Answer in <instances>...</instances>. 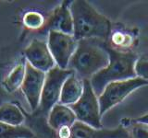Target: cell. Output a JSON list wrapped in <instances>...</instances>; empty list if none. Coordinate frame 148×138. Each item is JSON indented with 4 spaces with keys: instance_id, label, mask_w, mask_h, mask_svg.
<instances>
[{
    "instance_id": "obj_22",
    "label": "cell",
    "mask_w": 148,
    "mask_h": 138,
    "mask_svg": "<svg viewBox=\"0 0 148 138\" xmlns=\"http://www.w3.org/2000/svg\"><path fill=\"white\" fill-rule=\"evenodd\" d=\"M130 122H142V123L148 124V112L146 114H145V115H143V116H141V117H138L136 119H132Z\"/></svg>"
},
{
    "instance_id": "obj_19",
    "label": "cell",
    "mask_w": 148,
    "mask_h": 138,
    "mask_svg": "<svg viewBox=\"0 0 148 138\" xmlns=\"http://www.w3.org/2000/svg\"><path fill=\"white\" fill-rule=\"evenodd\" d=\"M134 72L136 77L148 81V56H142L136 60Z\"/></svg>"
},
{
    "instance_id": "obj_17",
    "label": "cell",
    "mask_w": 148,
    "mask_h": 138,
    "mask_svg": "<svg viewBox=\"0 0 148 138\" xmlns=\"http://www.w3.org/2000/svg\"><path fill=\"white\" fill-rule=\"evenodd\" d=\"M45 18L39 12L29 11L23 17V24L30 30L42 29L45 25Z\"/></svg>"
},
{
    "instance_id": "obj_1",
    "label": "cell",
    "mask_w": 148,
    "mask_h": 138,
    "mask_svg": "<svg viewBox=\"0 0 148 138\" xmlns=\"http://www.w3.org/2000/svg\"><path fill=\"white\" fill-rule=\"evenodd\" d=\"M73 20V37L76 41L99 39L108 41L111 37V22L84 0L71 2Z\"/></svg>"
},
{
    "instance_id": "obj_6",
    "label": "cell",
    "mask_w": 148,
    "mask_h": 138,
    "mask_svg": "<svg viewBox=\"0 0 148 138\" xmlns=\"http://www.w3.org/2000/svg\"><path fill=\"white\" fill-rule=\"evenodd\" d=\"M146 85H148V81L139 77L116 81L108 84L104 89L103 93L98 97L101 117L108 110L121 102L132 91Z\"/></svg>"
},
{
    "instance_id": "obj_20",
    "label": "cell",
    "mask_w": 148,
    "mask_h": 138,
    "mask_svg": "<svg viewBox=\"0 0 148 138\" xmlns=\"http://www.w3.org/2000/svg\"><path fill=\"white\" fill-rule=\"evenodd\" d=\"M128 39L130 40L131 37L128 35H124L122 33H119V32H117V33H114L112 36H111V40H112L114 45L116 46H125L126 43H131V41H128Z\"/></svg>"
},
{
    "instance_id": "obj_4",
    "label": "cell",
    "mask_w": 148,
    "mask_h": 138,
    "mask_svg": "<svg viewBox=\"0 0 148 138\" xmlns=\"http://www.w3.org/2000/svg\"><path fill=\"white\" fill-rule=\"evenodd\" d=\"M83 92L76 103L69 107L76 115L77 121L95 129H102L100 107L97 97L92 89L89 79L82 80Z\"/></svg>"
},
{
    "instance_id": "obj_3",
    "label": "cell",
    "mask_w": 148,
    "mask_h": 138,
    "mask_svg": "<svg viewBox=\"0 0 148 138\" xmlns=\"http://www.w3.org/2000/svg\"><path fill=\"white\" fill-rule=\"evenodd\" d=\"M106 41L99 39H83L78 41L68 69L72 70L82 80L89 79L108 66L109 55L105 47Z\"/></svg>"
},
{
    "instance_id": "obj_15",
    "label": "cell",
    "mask_w": 148,
    "mask_h": 138,
    "mask_svg": "<svg viewBox=\"0 0 148 138\" xmlns=\"http://www.w3.org/2000/svg\"><path fill=\"white\" fill-rule=\"evenodd\" d=\"M24 120V115L15 104L6 102L0 105V122L10 125H22Z\"/></svg>"
},
{
    "instance_id": "obj_8",
    "label": "cell",
    "mask_w": 148,
    "mask_h": 138,
    "mask_svg": "<svg viewBox=\"0 0 148 138\" xmlns=\"http://www.w3.org/2000/svg\"><path fill=\"white\" fill-rule=\"evenodd\" d=\"M45 79V73L37 70L26 62V71L21 90L32 110L39 108L41 94Z\"/></svg>"
},
{
    "instance_id": "obj_21",
    "label": "cell",
    "mask_w": 148,
    "mask_h": 138,
    "mask_svg": "<svg viewBox=\"0 0 148 138\" xmlns=\"http://www.w3.org/2000/svg\"><path fill=\"white\" fill-rule=\"evenodd\" d=\"M58 135L59 138H71V127H62L58 131Z\"/></svg>"
},
{
    "instance_id": "obj_16",
    "label": "cell",
    "mask_w": 148,
    "mask_h": 138,
    "mask_svg": "<svg viewBox=\"0 0 148 138\" xmlns=\"http://www.w3.org/2000/svg\"><path fill=\"white\" fill-rule=\"evenodd\" d=\"M34 136V132L23 124L10 125L0 122V138H32Z\"/></svg>"
},
{
    "instance_id": "obj_9",
    "label": "cell",
    "mask_w": 148,
    "mask_h": 138,
    "mask_svg": "<svg viewBox=\"0 0 148 138\" xmlns=\"http://www.w3.org/2000/svg\"><path fill=\"white\" fill-rule=\"evenodd\" d=\"M26 62L32 67L44 73L56 66L54 58L47 46V41L41 39H34L24 50Z\"/></svg>"
},
{
    "instance_id": "obj_7",
    "label": "cell",
    "mask_w": 148,
    "mask_h": 138,
    "mask_svg": "<svg viewBox=\"0 0 148 138\" xmlns=\"http://www.w3.org/2000/svg\"><path fill=\"white\" fill-rule=\"evenodd\" d=\"M78 41L73 35L50 30L47 37V46L54 58L56 66L61 69H68L69 63L76 51Z\"/></svg>"
},
{
    "instance_id": "obj_11",
    "label": "cell",
    "mask_w": 148,
    "mask_h": 138,
    "mask_svg": "<svg viewBox=\"0 0 148 138\" xmlns=\"http://www.w3.org/2000/svg\"><path fill=\"white\" fill-rule=\"evenodd\" d=\"M68 4L69 2H63L55 9L46 22H45L42 30L47 32L54 30L65 34L73 35V20L69 5Z\"/></svg>"
},
{
    "instance_id": "obj_12",
    "label": "cell",
    "mask_w": 148,
    "mask_h": 138,
    "mask_svg": "<svg viewBox=\"0 0 148 138\" xmlns=\"http://www.w3.org/2000/svg\"><path fill=\"white\" fill-rule=\"evenodd\" d=\"M77 121L76 115L69 106L58 103L48 113V124L56 131L62 127H71Z\"/></svg>"
},
{
    "instance_id": "obj_5",
    "label": "cell",
    "mask_w": 148,
    "mask_h": 138,
    "mask_svg": "<svg viewBox=\"0 0 148 138\" xmlns=\"http://www.w3.org/2000/svg\"><path fill=\"white\" fill-rule=\"evenodd\" d=\"M71 74L73 71L71 69H61L57 66L45 73L39 105L40 110L44 113H49L51 109L59 102L63 84Z\"/></svg>"
},
{
    "instance_id": "obj_13",
    "label": "cell",
    "mask_w": 148,
    "mask_h": 138,
    "mask_svg": "<svg viewBox=\"0 0 148 138\" xmlns=\"http://www.w3.org/2000/svg\"><path fill=\"white\" fill-rule=\"evenodd\" d=\"M82 92L83 82L73 72V74H71L64 82L58 103L71 106L80 99Z\"/></svg>"
},
{
    "instance_id": "obj_14",
    "label": "cell",
    "mask_w": 148,
    "mask_h": 138,
    "mask_svg": "<svg viewBox=\"0 0 148 138\" xmlns=\"http://www.w3.org/2000/svg\"><path fill=\"white\" fill-rule=\"evenodd\" d=\"M25 71H26V62L21 63L17 64L11 70V72L5 77V79L2 82V85L4 87V89L8 93L15 92L18 89L21 87V85L25 76Z\"/></svg>"
},
{
    "instance_id": "obj_10",
    "label": "cell",
    "mask_w": 148,
    "mask_h": 138,
    "mask_svg": "<svg viewBox=\"0 0 148 138\" xmlns=\"http://www.w3.org/2000/svg\"><path fill=\"white\" fill-rule=\"evenodd\" d=\"M71 130V138H131L128 128L122 125L115 129H95L76 121Z\"/></svg>"
},
{
    "instance_id": "obj_2",
    "label": "cell",
    "mask_w": 148,
    "mask_h": 138,
    "mask_svg": "<svg viewBox=\"0 0 148 138\" xmlns=\"http://www.w3.org/2000/svg\"><path fill=\"white\" fill-rule=\"evenodd\" d=\"M105 47L109 55L108 66L90 78L92 89L97 97L103 93L106 87L110 83L136 77L134 64L138 57L135 54L116 49L108 41L105 43Z\"/></svg>"
},
{
    "instance_id": "obj_18",
    "label": "cell",
    "mask_w": 148,
    "mask_h": 138,
    "mask_svg": "<svg viewBox=\"0 0 148 138\" xmlns=\"http://www.w3.org/2000/svg\"><path fill=\"white\" fill-rule=\"evenodd\" d=\"M127 128L131 138H148V124L130 122Z\"/></svg>"
}]
</instances>
